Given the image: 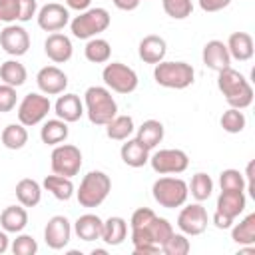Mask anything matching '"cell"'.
Listing matches in <instances>:
<instances>
[{
  "instance_id": "6",
  "label": "cell",
  "mask_w": 255,
  "mask_h": 255,
  "mask_svg": "<svg viewBox=\"0 0 255 255\" xmlns=\"http://www.w3.org/2000/svg\"><path fill=\"white\" fill-rule=\"evenodd\" d=\"M151 195H153L155 203H159L161 207L175 209V207H181L187 201L189 187H187V183L181 177L163 175V177H159V179L153 181Z\"/></svg>"
},
{
  "instance_id": "35",
  "label": "cell",
  "mask_w": 255,
  "mask_h": 255,
  "mask_svg": "<svg viewBox=\"0 0 255 255\" xmlns=\"http://www.w3.org/2000/svg\"><path fill=\"white\" fill-rule=\"evenodd\" d=\"M231 239L237 245H255V213H249L231 229Z\"/></svg>"
},
{
  "instance_id": "49",
  "label": "cell",
  "mask_w": 255,
  "mask_h": 255,
  "mask_svg": "<svg viewBox=\"0 0 255 255\" xmlns=\"http://www.w3.org/2000/svg\"><path fill=\"white\" fill-rule=\"evenodd\" d=\"M90 4H92V0H66V6L72 8V10H78V12L88 10Z\"/></svg>"
},
{
  "instance_id": "50",
  "label": "cell",
  "mask_w": 255,
  "mask_h": 255,
  "mask_svg": "<svg viewBox=\"0 0 255 255\" xmlns=\"http://www.w3.org/2000/svg\"><path fill=\"white\" fill-rule=\"evenodd\" d=\"M8 247H10V239H8V233L2 229V231H0V255L6 253Z\"/></svg>"
},
{
  "instance_id": "32",
  "label": "cell",
  "mask_w": 255,
  "mask_h": 255,
  "mask_svg": "<svg viewBox=\"0 0 255 255\" xmlns=\"http://www.w3.org/2000/svg\"><path fill=\"white\" fill-rule=\"evenodd\" d=\"M133 129H135V126H133V118L131 116H114L106 124L108 137L116 139V141H126L133 133Z\"/></svg>"
},
{
  "instance_id": "5",
  "label": "cell",
  "mask_w": 255,
  "mask_h": 255,
  "mask_svg": "<svg viewBox=\"0 0 255 255\" xmlns=\"http://www.w3.org/2000/svg\"><path fill=\"white\" fill-rule=\"evenodd\" d=\"M195 70L187 62H165L161 60L153 68V80L161 88L169 90H185L187 86L193 84Z\"/></svg>"
},
{
  "instance_id": "22",
  "label": "cell",
  "mask_w": 255,
  "mask_h": 255,
  "mask_svg": "<svg viewBox=\"0 0 255 255\" xmlns=\"http://www.w3.org/2000/svg\"><path fill=\"white\" fill-rule=\"evenodd\" d=\"M227 50H229V56L233 60H239V62H247L253 58V52H255V46H253V38L251 34L247 32H233L227 40Z\"/></svg>"
},
{
  "instance_id": "26",
  "label": "cell",
  "mask_w": 255,
  "mask_h": 255,
  "mask_svg": "<svg viewBox=\"0 0 255 255\" xmlns=\"http://www.w3.org/2000/svg\"><path fill=\"white\" fill-rule=\"evenodd\" d=\"M126 237H128V223H126L124 217L114 215V217H108L104 221V225H102V237L100 239L106 245H112V247L122 245L126 241Z\"/></svg>"
},
{
  "instance_id": "19",
  "label": "cell",
  "mask_w": 255,
  "mask_h": 255,
  "mask_svg": "<svg viewBox=\"0 0 255 255\" xmlns=\"http://www.w3.org/2000/svg\"><path fill=\"white\" fill-rule=\"evenodd\" d=\"M247 205V197L243 193V189H221L219 197H217V209L219 213L235 219L237 215L243 213Z\"/></svg>"
},
{
  "instance_id": "1",
  "label": "cell",
  "mask_w": 255,
  "mask_h": 255,
  "mask_svg": "<svg viewBox=\"0 0 255 255\" xmlns=\"http://www.w3.org/2000/svg\"><path fill=\"white\" fill-rule=\"evenodd\" d=\"M173 227L165 217H153L145 227L131 229V243L135 255H153L161 251V245L171 237Z\"/></svg>"
},
{
  "instance_id": "25",
  "label": "cell",
  "mask_w": 255,
  "mask_h": 255,
  "mask_svg": "<svg viewBox=\"0 0 255 255\" xmlns=\"http://www.w3.org/2000/svg\"><path fill=\"white\" fill-rule=\"evenodd\" d=\"M102 225L104 221L96 213H84L74 221V231L82 241H96L102 237Z\"/></svg>"
},
{
  "instance_id": "16",
  "label": "cell",
  "mask_w": 255,
  "mask_h": 255,
  "mask_svg": "<svg viewBox=\"0 0 255 255\" xmlns=\"http://www.w3.org/2000/svg\"><path fill=\"white\" fill-rule=\"evenodd\" d=\"M36 84L42 94L58 96V94H64V90L68 88V76L58 66H44L36 74Z\"/></svg>"
},
{
  "instance_id": "15",
  "label": "cell",
  "mask_w": 255,
  "mask_h": 255,
  "mask_svg": "<svg viewBox=\"0 0 255 255\" xmlns=\"http://www.w3.org/2000/svg\"><path fill=\"white\" fill-rule=\"evenodd\" d=\"M36 20L44 32H60L70 22V12L66 6L58 4V2H48L46 6H42L38 10Z\"/></svg>"
},
{
  "instance_id": "21",
  "label": "cell",
  "mask_w": 255,
  "mask_h": 255,
  "mask_svg": "<svg viewBox=\"0 0 255 255\" xmlns=\"http://www.w3.org/2000/svg\"><path fill=\"white\" fill-rule=\"evenodd\" d=\"M137 54L139 58L145 62V64H159L165 54H167V44L161 36H155V34H149L145 38H141L139 46H137Z\"/></svg>"
},
{
  "instance_id": "14",
  "label": "cell",
  "mask_w": 255,
  "mask_h": 255,
  "mask_svg": "<svg viewBox=\"0 0 255 255\" xmlns=\"http://www.w3.org/2000/svg\"><path fill=\"white\" fill-rule=\"evenodd\" d=\"M72 237V223L64 215H54L44 227V241L50 249H64Z\"/></svg>"
},
{
  "instance_id": "44",
  "label": "cell",
  "mask_w": 255,
  "mask_h": 255,
  "mask_svg": "<svg viewBox=\"0 0 255 255\" xmlns=\"http://www.w3.org/2000/svg\"><path fill=\"white\" fill-rule=\"evenodd\" d=\"M18 22H30L38 14V2L36 0H18Z\"/></svg>"
},
{
  "instance_id": "51",
  "label": "cell",
  "mask_w": 255,
  "mask_h": 255,
  "mask_svg": "<svg viewBox=\"0 0 255 255\" xmlns=\"http://www.w3.org/2000/svg\"><path fill=\"white\" fill-rule=\"evenodd\" d=\"M92 253H94V255H106V251H104V249H94Z\"/></svg>"
},
{
  "instance_id": "20",
  "label": "cell",
  "mask_w": 255,
  "mask_h": 255,
  "mask_svg": "<svg viewBox=\"0 0 255 255\" xmlns=\"http://www.w3.org/2000/svg\"><path fill=\"white\" fill-rule=\"evenodd\" d=\"M54 112L60 120H64L66 124H72V122H78L86 110H84V102L80 100V96L76 94H64L56 100L54 104Z\"/></svg>"
},
{
  "instance_id": "52",
  "label": "cell",
  "mask_w": 255,
  "mask_h": 255,
  "mask_svg": "<svg viewBox=\"0 0 255 255\" xmlns=\"http://www.w3.org/2000/svg\"><path fill=\"white\" fill-rule=\"evenodd\" d=\"M4 2H6V0H0V6H2V4H4Z\"/></svg>"
},
{
  "instance_id": "41",
  "label": "cell",
  "mask_w": 255,
  "mask_h": 255,
  "mask_svg": "<svg viewBox=\"0 0 255 255\" xmlns=\"http://www.w3.org/2000/svg\"><path fill=\"white\" fill-rule=\"evenodd\" d=\"M221 189H245V177L239 169H223L219 173Z\"/></svg>"
},
{
  "instance_id": "33",
  "label": "cell",
  "mask_w": 255,
  "mask_h": 255,
  "mask_svg": "<svg viewBox=\"0 0 255 255\" xmlns=\"http://www.w3.org/2000/svg\"><path fill=\"white\" fill-rule=\"evenodd\" d=\"M84 56L88 62L92 64H106L110 62V56H112V46L108 40L104 38H90L86 48H84Z\"/></svg>"
},
{
  "instance_id": "48",
  "label": "cell",
  "mask_w": 255,
  "mask_h": 255,
  "mask_svg": "<svg viewBox=\"0 0 255 255\" xmlns=\"http://www.w3.org/2000/svg\"><path fill=\"white\" fill-rule=\"evenodd\" d=\"M139 2L141 0H114V6L124 10V12H131V10H135L139 6Z\"/></svg>"
},
{
  "instance_id": "46",
  "label": "cell",
  "mask_w": 255,
  "mask_h": 255,
  "mask_svg": "<svg viewBox=\"0 0 255 255\" xmlns=\"http://www.w3.org/2000/svg\"><path fill=\"white\" fill-rule=\"evenodd\" d=\"M231 4V0H199V8L203 12H219L223 8H227Z\"/></svg>"
},
{
  "instance_id": "30",
  "label": "cell",
  "mask_w": 255,
  "mask_h": 255,
  "mask_svg": "<svg viewBox=\"0 0 255 255\" xmlns=\"http://www.w3.org/2000/svg\"><path fill=\"white\" fill-rule=\"evenodd\" d=\"M44 189H48L56 199L60 201H68L76 191H74V183H72V177H64V175H46L44 177Z\"/></svg>"
},
{
  "instance_id": "3",
  "label": "cell",
  "mask_w": 255,
  "mask_h": 255,
  "mask_svg": "<svg viewBox=\"0 0 255 255\" xmlns=\"http://www.w3.org/2000/svg\"><path fill=\"white\" fill-rule=\"evenodd\" d=\"M84 110L94 126H106L114 116H118V104L112 92L104 86H90L84 94Z\"/></svg>"
},
{
  "instance_id": "34",
  "label": "cell",
  "mask_w": 255,
  "mask_h": 255,
  "mask_svg": "<svg viewBox=\"0 0 255 255\" xmlns=\"http://www.w3.org/2000/svg\"><path fill=\"white\" fill-rule=\"evenodd\" d=\"M0 137H2L4 147H8V149H22L28 143V129L20 122L18 124H8L2 129Z\"/></svg>"
},
{
  "instance_id": "12",
  "label": "cell",
  "mask_w": 255,
  "mask_h": 255,
  "mask_svg": "<svg viewBox=\"0 0 255 255\" xmlns=\"http://www.w3.org/2000/svg\"><path fill=\"white\" fill-rule=\"evenodd\" d=\"M0 46L6 54L18 58V56H24L30 48V34L26 32L24 26H18V24H6L2 30H0Z\"/></svg>"
},
{
  "instance_id": "7",
  "label": "cell",
  "mask_w": 255,
  "mask_h": 255,
  "mask_svg": "<svg viewBox=\"0 0 255 255\" xmlns=\"http://www.w3.org/2000/svg\"><path fill=\"white\" fill-rule=\"evenodd\" d=\"M110 22H112V18L106 8H88V10L80 12L70 22V30L76 38L90 40V38H96L98 34L106 32L110 28Z\"/></svg>"
},
{
  "instance_id": "17",
  "label": "cell",
  "mask_w": 255,
  "mask_h": 255,
  "mask_svg": "<svg viewBox=\"0 0 255 255\" xmlns=\"http://www.w3.org/2000/svg\"><path fill=\"white\" fill-rule=\"evenodd\" d=\"M201 60H203V64H205L209 70H213V72H221V70H225V68L231 66L229 50H227L225 42H221V40H209V42L203 46Z\"/></svg>"
},
{
  "instance_id": "42",
  "label": "cell",
  "mask_w": 255,
  "mask_h": 255,
  "mask_svg": "<svg viewBox=\"0 0 255 255\" xmlns=\"http://www.w3.org/2000/svg\"><path fill=\"white\" fill-rule=\"evenodd\" d=\"M18 96H16V88L8 86V84H0V114H8L16 108Z\"/></svg>"
},
{
  "instance_id": "39",
  "label": "cell",
  "mask_w": 255,
  "mask_h": 255,
  "mask_svg": "<svg viewBox=\"0 0 255 255\" xmlns=\"http://www.w3.org/2000/svg\"><path fill=\"white\" fill-rule=\"evenodd\" d=\"M161 4H163V12L173 20H183L193 12L191 0H161Z\"/></svg>"
},
{
  "instance_id": "36",
  "label": "cell",
  "mask_w": 255,
  "mask_h": 255,
  "mask_svg": "<svg viewBox=\"0 0 255 255\" xmlns=\"http://www.w3.org/2000/svg\"><path fill=\"white\" fill-rule=\"evenodd\" d=\"M187 187H189V193L195 201H205V199H209V195L213 191V179L205 171H197L191 177V183Z\"/></svg>"
},
{
  "instance_id": "9",
  "label": "cell",
  "mask_w": 255,
  "mask_h": 255,
  "mask_svg": "<svg viewBox=\"0 0 255 255\" xmlns=\"http://www.w3.org/2000/svg\"><path fill=\"white\" fill-rule=\"evenodd\" d=\"M50 165L52 171L64 177H74L78 175L82 167V151L74 143H58L54 145V151L50 155Z\"/></svg>"
},
{
  "instance_id": "45",
  "label": "cell",
  "mask_w": 255,
  "mask_h": 255,
  "mask_svg": "<svg viewBox=\"0 0 255 255\" xmlns=\"http://www.w3.org/2000/svg\"><path fill=\"white\" fill-rule=\"evenodd\" d=\"M18 0H6L2 6H0V22H6V24H14L18 20Z\"/></svg>"
},
{
  "instance_id": "43",
  "label": "cell",
  "mask_w": 255,
  "mask_h": 255,
  "mask_svg": "<svg viewBox=\"0 0 255 255\" xmlns=\"http://www.w3.org/2000/svg\"><path fill=\"white\" fill-rule=\"evenodd\" d=\"M155 217V213L149 209V207H139L131 213V219H129V225L131 229H137V227H145L151 219Z\"/></svg>"
},
{
  "instance_id": "11",
  "label": "cell",
  "mask_w": 255,
  "mask_h": 255,
  "mask_svg": "<svg viewBox=\"0 0 255 255\" xmlns=\"http://www.w3.org/2000/svg\"><path fill=\"white\" fill-rule=\"evenodd\" d=\"M149 165L159 175H171V173H183L189 165V157L183 149H159L149 157Z\"/></svg>"
},
{
  "instance_id": "31",
  "label": "cell",
  "mask_w": 255,
  "mask_h": 255,
  "mask_svg": "<svg viewBox=\"0 0 255 255\" xmlns=\"http://www.w3.org/2000/svg\"><path fill=\"white\" fill-rule=\"evenodd\" d=\"M0 80H2V84L20 88L28 80V72H26L24 64H20L18 60H6L4 64H0Z\"/></svg>"
},
{
  "instance_id": "38",
  "label": "cell",
  "mask_w": 255,
  "mask_h": 255,
  "mask_svg": "<svg viewBox=\"0 0 255 255\" xmlns=\"http://www.w3.org/2000/svg\"><path fill=\"white\" fill-rule=\"evenodd\" d=\"M191 251V243L185 233H171V237L161 245V253L165 255H187Z\"/></svg>"
},
{
  "instance_id": "10",
  "label": "cell",
  "mask_w": 255,
  "mask_h": 255,
  "mask_svg": "<svg viewBox=\"0 0 255 255\" xmlns=\"http://www.w3.org/2000/svg\"><path fill=\"white\" fill-rule=\"evenodd\" d=\"M52 104L48 100L46 94H26L22 98V102L18 104V122L26 128H32V126H38L50 112Z\"/></svg>"
},
{
  "instance_id": "23",
  "label": "cell",
  "mask_w": 255,
  "mask_h": 255,
  "mask_svg": "<svg viewBox=\"0 0 255 255\" xmlns=\"http://www.w3.org/2000/svg\"><path fill=\"white\" fill-rule=\"evenodd\" d=\"M28 225V211L24 205H8L0 213V227L6 233H20Z\"/></svg>"
},
{
  "instance_id": "27",
  "label": "cell",
  "mask_w": 255,
  "mask_h": 255,
  "mask_svg": "<svg viewBox=\"0 0 255 255\" xmlns=\"http://www.w3.org/2000/svg\"><path fill=\"white\" fill-rule=\"evenodd\" d=\"M16 199L24 207H36L42 199V185L36 179L24 177L16 183Z\"/></svg>"
},
{
  "instance_id": "47",
  "label": "cell",
  "mask_w": 255,
  "mask_h": 255,
  "mask_svg": "<svg viewBox=\"0 0 255 255\" xmlns=\"http://www.w3.org/2000/svg\"><path fill=\"white\" fill-rule=\"evenodd\" d=\"M213 225H215L217 229H229V227L233 225V219L227 217V215H223V213H219V211H215V213H213Z\"/></svg>"
},
{
  "instance_id": "40",
  "label": "cell",
  "mask_w": 255,
  "mask_h": 255,
  "mask_svg": "<svg viewBox=\"0 0 255 255\" xmlns=\"http://www.w3.org/2000/svg\"><path fill=\"white\" fill-rule=\"evenodd\" d=\"M10 249H12L14 255H34L38 251V243L32 235H26V233L20 231V235L12 241Z\"/></svg>"
},
{
  "instance_id": "37",
  "label": "cell",
  "mask_w": 255,
  "mask_h": 255,
  "mask_svg": "<svg viewBox=\"0 0 255 255\" xmlns=\"http://www.w3.org/2000/svg\"><path fill=\"white\" fill-rule=\"evenodd\" d=\"M219 124H221V128H223L227 133H239V131L245 129L247 120H245V114H243L241 110H237V108H229V110L223 112Z\"/></svg>"
},
{
  "instance_id": "8",
  "label": "cell",
  "mask_w": 255,
  "mask_h": 255,
  "mask_svg": "<svg viewBox=\"0 0 255 255\" xmlns=\"http://www.w3.org/2000/svg\"><path fill=\"white\" fill-rule=\"evenodd\" d=\"M102 80H104L106 88L116 94H131L139 84L135 70L122 62L106 64V68L102 70Z\"/></svg>"
},
{
  "instance_id": "2",
  "label": "cell",
  "mask_w": 255,
  "mask_h": 255,
  "mask_svg": "<svg viewBox=\"0 0 255 255\" xmlns=\"http://www.w3.org/2000/svg\"><path fill=\"white\" fill-rule=\"evenodd\" d=\"M217 88L219 92L225 96V102L229 104V108H237V110H245L253 104V88L251 84L245 80V76L237 70H233L231 66L217 72Z\"/></svg>"
},
{
  "instance_id": "4",
  "label": "cell",
  "mask_w": 255,
  "mask_h": 255,
  "mask_svg": "<svg viewBox=\"0 0 255 255\" xmlns=\"http://www.w3.org/2000/svg\"><path fill=\"white\" fill-rule=\"evenodd\" d=\"M112 191V179L108 173L96 169V171H90L84 175L78 191H76V197H78V203L82 207H100L106 197L110 195Z\"/></svg>"
},
{
  "instance_id": "29",
  "label": "cell",
  "mask_w": 255,
  "mask_h": 255,
  "mask_svg": "<svg viewBox=\"0 0 255 255\" xmlns=\"http://www.w3.org/2000/svg\"><path fill=\"white\" fill-rule=\"evenodd\" d=\"M135 139L141 141L147 149H153L157 143H161L163 139V124L159 120H145L137 131H135Z\"/></svg>"
},
{
  "instance_id": "24",
  "label": "cell",
  "mask_w": 255,
  "mask_h": 255,
  "mask_svg": "<svg viewBox=\"0 0 255 255\" xmlns=\"http://www.w3.org/2000/svg\"><path fill=\"white\" fill-rule=\"evenodd\" d=\"M120 155H122V161L129 167H143L149 161V149L141 141H137L135 137L126 139V143L120 149Z\"/></svg>"
},
{
  "instance_id": "13",
  "label": "cell",
  "mask_w": 255,
  "mask_h": 255,
  "mask_svg": "<svg viewBox=\"0 0 255 255\" xmlns=\"http://www.w3.org/2000/svg\"><path fill=\"white\" fill-rule=\"evenodd\" d=\"M177 227L185 235H201L207 229V211L197 201L191 205H185L177 215Z\"/></svg>"
},
{
  "instance_id": "28",
  "label": "cell",
  "mask_w": 255,
  "mask_h": 255,
  "mask_svg": "<svg viewBox=\"0 0 255 255\" xmlns=\"http://www.w3.org/2000/svg\"><path fill=\"white\" fill-rule=\"evenodd\" d=\"M68 133H70L68 124H66L64 120H60V118L48 120V122H44V126L40 128V139H42L46 145H58V143L66 141V139H68Z\"/></svg>"
},
{
  "instance_id": "18",
  "label": "cell",
  "mask_w": 255,
  "mask_h": 255,
  "mask_svg": "<svg viewBox=\"0 0 255 255\" xmlns=\"http://www.w3.org/2000/svg\"><path fill=\"white\" fill-rule=\"evenodd\" d=\"M44 52L46 56L54 62V64H64L72 58L74 54V46H72V40L66 36V34H60V32H52L46 42H44Z\"/></svg>"
}]
</instances>
